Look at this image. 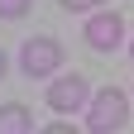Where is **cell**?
<instances>
[{"label": "cell", "instance_id": "1", "mask_svg": "<svg viewBox=\"0 0 134 134\" xmlns=\"http://www.w3.org/2000/svg\"><path fill=\"white\" fill-rule=\"evenodd\" d=\"M125 115H129V100L120 91H100L91 100V110H86V129L91 134H110V129H120L125 125Z\"/></svg>", "mask_w": 134, "mask_h": 134}, {"label": "cell", "instance_id": "7", "mask_svg": "<svg viewBox=\"0 0 134 134\" xmlns=\"http://www.w3.org/2000/svg\"><path fill=\"white\" fill-rule=\"evenodd\" d=\"M67 10H91V5H100V0H62Z\"/></svg>", "mask_w": 134, "mask_h": 134}, {"label": "cell", "instance_id": "10", "mask_svg": "<svg viewBox=\"0 0 134 134\" xmlns=\"http://www.w3.org/2000/svg\"><path fill=\"white\" fill-rule=\"evenodd\" d=\"M129 53H134V48H129Z\"/></svg>", "mask_w": 134, "mask_h": 134}, {"label": "cell", "instance_id": "3", "mask_svg": "<svg viewBox=\"0 0 134 134\" xmlns=\"http://www.w3.org/2000/svg\"><path fill=\"white\" fill-rule=\"evenodd\" d=\"M120 38H125V19H120V14H91V19H86V43L91 48L115 53Z\"/></svg>", "mask_w": 134, "mask_h": 134}, {"label": "cell", "instance_id": "6", "mask_svg": "<svg viewBox=\"0 0 134 134\" xmlns=\"http://www.w3.org/2000/svg\"><path fill=\"white\" fill-rule=\"evenodd\" d=\"M29 14V0H0V19H19Z\"/></svg>", "mask_w": 134, "mask_h": 134}, {"label": "cell", "instance_id": "9", "mask_svg": "<svg viewBox=\"0 0 134 134\" xmlns=\"http://www.w3.org/2000/svg\"><path fill=\"white\" fill-rule=\"evenodd\" d=\"M0 77H5V53H0Z\"/></svg>", "mask_w": 134, "mask_h": 134}, {"label": "cell", "instance_id": "5", "mask_svg": "<svg viewBox=\"0 0 134 134\" xmlns=\"http://www.w3.org/2000/svg\"><path fill=\"white\" fill-rule=\"evenodd\" d=\"M29 129H34V120L24 105H0V134H29Z\"/></svg>", "mask_w": 134, "mask_h": 134}, {"label": "cell", "instance_id": "2", "mask_svg": "<svg viewBox=\"0 0 134 134\" xmlns=\"http://www.w3.org/2000/svg\"><path fill=\"white\" fill-rule=\"evenodd\" d=\"M58 62H62V48H58V38H29V43H24V58H19V67H24L29 77H48Z\"/></svg>", "mask_w": 134, "mask_h": 134}, {"label": "cell", "instance_id": "4", "mask_svg": "<svg viewBox=\"0 0 134 134\" xmlns=\"http://www.w3.org/2000/svg\"><path fill=\"white\" fill-rule=\"evenodd\" d=\"M48 105H53L58 115L81 110V105H86V81H81V77H58L53 86H48Z\"/></svg>", "mask_w": 134, "mask_h": 134}, {"label": "cell", "instance_id": "8", "mask_svg": "<svg viewBox=\"0 0 134 134\" xmlns=\"http://www.w3.org/2000/svg\"><path fill=\"white\" fill-rule=\"evenodd\" d=\"M43 134H77V129H72V125H48Z\"/></svg>", "mask_w": 134, "mask_h": 134}]
</instances>
